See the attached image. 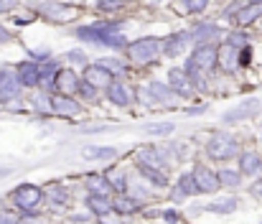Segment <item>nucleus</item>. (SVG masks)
I'll use <instances>...</instances> for the list:
<instances>
[{"label": "nucleus", "instance_id": "nucleus-19", "mask_svg": "<svg viewBox=\"0 0 262 224\" xmlns=\"http://www.w3.org/2000/svg\"><path fill=\"white\" fill-rule=\"evenodd\" d=\"M79 87H82V82H79V76L74 74L72 69H59V74H56V89H59V94H74V92H79Z\"/></svg>", "mask_w": 262, "mask_h": 224}, {"label": "nucleus", "instance_id": "nucleus-37", "mask_svg": "<svg viewBox=\"0 0 262 224\" xmlns=\"http://www.w3.org/2000/svg\"><path fill=\"white\" fill-rule=\"evenodd\" d=\"M135 102L153 105V102H158V99H156V94L150 92V87H138V89H135Z\"/></svg>", "mask_w": 262, "mask_h": 224}, {"label": "nucleus", "instance_id": "nucleus-23", "mask_svg": "<svg viewBox=\"0 0 262 224\" xmlns=\"http://www.w3.org/2000/svg\"><path fill=\"white\" fill-rule=\"evenodd\" d=\"M196 194H199V186H196L193 173H181V178L173 189V196L176 199H188V196H196Z\"/></svg>", "mask_w": 262, "mask_h": 224}, {"label": "nucleus", "instance_id": "nucleus-15", "mask_svg": "<svg viewBox=\"0 0 262 224\" xmlns=\"http://www.w3.org/2000/svg\"><path fill=\"white\" fill-rule=\"evenodd\" d=\"M41 13H43L49 21H56V23H64V21H69V18L77 15L74 8H69V5H64V3H56V0L43 3V5H41Z\"/></svg>", "mask_w": 262, "mask_h": 224}, {"label": "nucleus", "instance_id": "nucleus-10", "mask_svg": "<svg viewBox=\"0 0 262 224\" xmlns=\"http://www.w3.org/2000/svg\"><path fill=\"white\" fill-rule=\"evenodd\" d=\"M260 112V99H245V102H239L237 107H232V110H227L224 112V123H242V120H247V117H255Z\"/></svg>", "mask_w": 262, "mask_h": 224}, {"label": "nucleus", "instance_id": "nucleus-24", "mask_svg": "<svg viewBox=\"0 0 262 224\" xmlns=\"http://www.w3.org/2000/svg\"><path fill=\"white\" fill-rule=\"evenodd\" d=\"M43 194H46V201L51 207H67L69 204V189L64 184H51V186L43 189Z\"/></svg>", "mask_w": 262, "mask_h": 224}, {"label": "nucleus", "instance_id": "nucleus-25", "mask_svg": "<svg viewBox=\"0 0 262 224\" xmlns=\"http://www.w3.org/2000/svg\"><path fill=\"white\" fill-rule=\"evenodd\" d=\"M87 189H89V194H102V196H110V194H112L110 176H107V173H89V176H87Z\"/></svg>", "mask_w": 262, "mask_h": 224}, {"label": "nucleus", "instance_id": "nucleus-8", "mask_svg": "<svg viewBox=\"0 0 262 224\" xmlns=\"http://www.w3.org/2000/svg\"><path fill=\"white\" fill-rule=\"evenodd\" d=\"M239 51L242 49H237V46H232V44H222L219 46V56H216V67L222 69V72H227V74H234L239 67H242V62H239Z\"/></svg>", "mask_w": 262, "mask_h": 224}, {"label": "nucleus", "instance_id": "nucleus-49", "mask_svg": "<svg viewBox=\"0 0 262 224\" xmlns=\"http://www.w3.org/2000/svg\"><path fill=\"white\" fill-rule=\"evenodd\" d=\"M247 3H262V0H247Z\"/></svg>", "mask_w": 262, "mask_h": 224}, {"label": "nucleus", "instance_id": "nucleus-38", "mask_svg": "<svg viewBox=\"0 0 262 224\" xmlns=\"http://www.w3.org/2000/svg\"><path fill=\"white\" fill-rule=\"evenodd\" d=\"M209 3L211 0H183V10L186 13H201V10L209 8Z\"/></svg>", "mask_w": 262, "mask_h": 224}, {"label": "nucleus", "instance_id": "nucleus-17", "mask_svg": "<svg viewBox=\"0 0 262 224\" xmlns=\"http://www.w3.org/2000/svg\"><path fill=\"white\" fill-rule=\"evenodd\" d=\"M219 36H222L219 26H216V23H206V21L196 23L193 31H191V38H193L196 44H214Z\"/></svg>", "mask_w": 262, "mask_h": 224}, {"label": "nucleus", "instance_id": "nucleus-22", "mask_svg": "<svg viewBox=\"0 0 262 224\" xmlns=\"http://www.w3.org/2000/svg\"><path fill=\"white\" fill-rule=\"evenodd\" d=\"M54 112L56 115H64V117H74L82 112V105L77 99H72L69 94H56L54 97Z\"/></svg>", "mask_w": 262, "mask_h": 224}, {"label": "nucleus", "instance_id": "nucleus-6", "mask_svg": "<svg viewBox=\"0 0 262 224\" xmlns=\"http://www.w3.org/2000/svg\"><path fill=\"white\" fill-rule=\"evenodd\" d=\"M168 160H171V153L166 148H158V146H140L135 150V163L138 166H150V168H168Z\"/></svg>", "mask_w": 262, "mask_h": 224}, {"label": "nucleus", "instance_id": "nucleus-44", "mask_svg": "<svg viewBox=\"0 0 262 224\" xmlns=\"http://www.w3.org/2000/svg\"><path fill=\"white\" fill-rule=\"evenodd\" d=\"M239 62H242V67H247V64L252 62V49H250V46H245V49L239 51Z\"/></svg>", "mask_w": 262, "mask_h": 224}, {"label": "nucleus", "instance_id": "nucleus-26", "mask_svg": "<svg viewBox=\"0 0 262 224\" xmlns=\"http://www.w3.org/2000/svg\"><path fill=\"white\" fill-rule=\"evenodd\" d=\"M138 171H140V176H143L148 184H153L156 189H166V186H168V176H166V171H163V168L138 166Z\"/></svg>", "mask_w": 262, "mask_h": 224}, {"label": "nucleus", "instance_id": "nucleus-2", "mask_svg": "<svg viewBox=\"0 0 262 224\" xmlns=\"http://www.w3.org/2000/svg\"><path fill=\"white\" fill-rule=\"evenodd\" d=\"M127 59L138 67H145V64H156L158 56L163 54V41L161 38H153V36H145V38H138L133 44H127Z\"/></svg>", "mask_w": 262, "mask_h": 224}, {"label": "nucleus", "instance_id": "nucleus-32", "mask_svg": "<svg viewBox=\"0 0 262 224\" xmlns=\"http://www.w3.org/2000/svg\"><path fill=\"white\" fill-rule=\"evenodd\" d=\"M33 107H36L41 115H49V112H54V97H49L46 92H41V94L33 97Z\"/></svg>", "mask_w": 262, "mask_h": 224}, {"label": "nucleus", "instance_id": "nucleus-43", "mask_svg": "<svg viewBox=\"0 0 262 224\" xmlns=\"http://www.w3.org/2000/svg\"><path fill=\"white\" fill-rule=\"evenodd\" d=\"M161 217H163L168 224H181V214H178L176 209H166V212H161Z\"/></svg>", "mask_w": 262, "mask_h": 224}, {"label": "nucleus", "instance_id": "nucleus-40", "mask_svg": "<svg viewBox=\"0 0 262 224\" xmlns=\"http://www.w3.org/2000/svg\"><path fill=\"white\" fill-rule=\"evenodd\" d=\"M67 62H74V64H84L87 67V54L74 49V51H67Z\"/></svg>", "mask_w": 262, "mask_h": 224}, {"label": "nucleus", "instance_id": "nucleus-7", "mask_svg": "<svg viewBox=\"0 0 262 224\" xmlns=\"http://www.w3.org/2000/svg\"><path fill=\"white\" fill-rule=\"evenodd\" d=\"M191 173H193V178H196L199 194H216V191L222 189V184H219V173H216V171H211L209 166L196 163V168H193Z\"/></svg>", "mask_w": 262, "mask_h": 224}, {"label": "nucleus", "instance_id": "nucleus-42", "mask_svg": "<svg viewBox=\"0 0 262 224\" xmlns=\"http://www.w3.org/2000/svg\"><path fill=\"white\" fill-rule=\"evenodd\" d=\"M0 224H20V217H18L15 212L0 209Z\"/></svg>", "mask_w": 262, "mask_h": 224}, {"label": "nucleus", "instance_id": "nucleus-36", "mask_svg": "<svg viewBox=\"0 0 262 224\" xmlns=\"http://www.w3.org/2000/svg\"><path fill=\"white\" fill-rule=\"evenodd\" d=\"M227 44H232V46H237V49H245V46H250V36H247L245 31H234V33L227 36Z\"/></svg>", "mask_w": 262, "mask_h": 224}, {"label": "nucleus", "instance_id": "nucleus-16", "mask_svg": "<svg viewBox=\"0 0 262 224\" xmlns=\"http://www.w3.org/2000/svg\"><path fill=\"white\" fill-rule=\"evenodd\" d=\"M191 41H193V38H191V33H186V31L171 33L168 38H163V54L173 59V56H178V54L186 51V46H188Z\"/></svg>", "mask_w": 262, "mask_h": 224}, {"label": "nucleus", "instance_id": "nucleus-11", "mask_svg": "<svg viewBox=\"0 0 262 224\" xmlns=\"http://www.w3.org/2000/svg\"><path fill=\"white\" fill-rule=\"evenodd\" d=\"M84 82H89V84H94L97 89H107L112 82H115V74L104 67V64H89V67H84Z\"/></svg>", "mask_w": 262, "mask_h": 224}, {"label": "nucleus", "instance_id": "nucleus-28", "mask_svg": "<svg viewBox=\"0 0 262 224\" xmlns=\"http://www.w3.org/2000/svg\"><path fill=\"white\" fill-rule=\"evenodd\" d=\"M219 184L227 189H239L242 186V171L239 168H219Z\"/></svg>", "mask_w": 262, "mask_h": 224}, {"label": "nucleus", "instance_id": "nucleus-35", "mask_svg": "<svg viewBox=\"0 0 262 224\" xmlns=\"http://www.w3.org/2000/svg\"><path fill=\"white\" fill-rule=\"evenodd\" d=\"M173 128H176L173 123H156V125H148L145 133H148V135H171Z\"/></svg>", "mask_w": 262, "mask_h": 224}, {"label": "nucleus", "instance_id": "nucleus-47", "mask_svg": "<svg viewBox=\"0 0 262 224\" xmlns=\"http://www.w3.org/2000/svg\"><path fill=\"white\" fill-rule=\"evenodd\" d=\"M252 194H255V196H262V181H255V184H252Z\"/></svg>", "mask_w": 262, "mask_h": 224}, {"label": "nucleus", "instance_id": "nucleus-27", "mask_svg": "<svg viewBox=\"0 0 262 224\" xmlns=\"http://www.w3.org/2000/svg\"><path fill=\"white\" fill-rule=\"evenodd\" d=\"M112 201H115V212L122 214V217L140 212V199H135V196H130V194H120V196H115Z\"/></svg>", "mask_w": 262, "mask_h": 224}, {"label": "nucleus", "instance_id": "nucleus-12", "mask_svg": "<svg viewBox=\"0 0 262 224\" xmlns=\"http://www.w3.org/2000/svg\"><path fill=\"white\" fill-rule=\"evenodd\" d=\"M168 84H171V89H173L178 97H191L196 92L193 79H191V74L186 69H171L168 72Z\"/></svg>", "mask_w": 262, "mask_h": 224}, {"label": "nucleus", "instance_id": "nucleus-21", "mask_svg": "<svg viewBox=\"0 0 262 224\" xmlns=\"http://www.w3.org/2000/svg\"><path fill=\"white\" fill-rule=\"evenodd\" d=\"M262 18V3H245L242 8H237V13H234V21H237V26H250V23H255V21H260Z\"/></svg>", "mask_w": 262, "mask_h": 224}, {"label": "nucleus", "instance_id": "nucleus-45", "mask_svg": "<svg viewBox=\"0 0 262 224\" xmlns=\"http://www.w3.org/2000/svg\"><path fill=\"white\" fill-rule=\"evenodd\" d=\"M18 5V0H0V13H10Z\"/></svg>", "mask_w": 262, "mask_h": 224}, {"label": "nucleus", "instance_id": "nucleus-14", "mask_svg": "<svg viewBox=\"0 0 262 224\" xmlns=\"http://www.w3.org/2000/svg\"><path fill=\"white\" fill-rule=\"evenodd\" d=\"M15 74H18L20 87H26V89L41 84V67H38L36 62H20L18 69H15Z\"/></svg>", "mask_w": 262, "mask_h": 224}, {"label": "nucleus", "instance_id": "nucleus-41", "mask_svg": "<svg viewBox=\"0 0 262 224\" xmlns=\"http://www.w3.org/2000/svg\"><path fill=\"white\" fill-rule=\"evenodd\" d=\"M79 94H82L84 99H89V102H92V99L97 97V87H94V84H89V82H82V87H79Z\"/></svg>", "mask_w": 262, "mask_h": 224}, {"label": "nucleus", "instance_id": "nucleus-20", "mask_svg": "<svg viewBox=\"0 0 262 224\" xmlns=\"http://www.w3.org/2000/svg\"><path fill=\"white\" fill-rule=\"evenodd\" d=\"M239 171L242 176H257L262 171V158L257 150H242L239 153Z\"/></svg>", "mask_w": 262, "mask_h": 224}, {"label": "nucleus", "instance_id": "nucleus-13", "mask_svg": "<svg viewBox=\"0 0 262 224\" xmlns=\"http://www.w3.org/2000/svg\"><path fill=\"white\" fill-rule=\"evenodd\" d=\"M20 89H23V87H20V82H18V74H10V72L0 69V102H3V105L18 99Z\"/></svg>", "mask_w": 262, "mask_h": 224}, {"label": "nucleus", "instance_id": "nucleus-34", "mask_svg": "<svg viewBox=\"0 0 262 224\" xmlns=\"http://www.w3.org/2000/svg\"><path fill=\"white\" fill-rule=\"evenodd\" d=\"M107 176H110L112 191H117V194H127V176H125V173H107Z\"/></svg>", "mask_w": 262, "mask_h": 224}, {"label": "nucleus", "instance_id": "nucleus-9", "mask_svg": "<svg viewBox=\"0 0 262 224\" xmlns=\"http://www.w3.org/2000/svg\"><path fill=\"white\" fill-rule=\"evenodd\" d=\"M107 99L117 107H127V105L135 102V89L127 82H112L107 87Z\"/></svg>", "mask_w": 262, "mask_h": 224}, {"label": "nucleus", "instance_id": "nucleus-5", "mask_svg": "<svg viewBox=\"0 0 262 224\" xmlns=\"http://www.w3.org/2000/svg\"><path fill=\"white\" fill-rule=\"evenodd\" d=\"M216 56H219V46L214 44H199L193 49V54L188 56L186 62V72L193 76V74H209L211 69H216Z\"/></svg>", "mask_w": 262, "mask_h": 224}, {"label": "nucleus", "instance_id": "nucleus-33", "mask_svg": "<svg viewBox=\"0 0 262 224\" xmlns=\"http://www.w3.org/2000/svg\"><path fill=\"white\" fill-rule=\"evenodd\" d=\"M99 64H104L115 76H122L125 72H127V64L120 62V59H115V56H110V59H99Z\"/></svg>", "mask_w": 262, "mask_h": 224}, {"label": "nucleus", "instance_id": "nucleus-48", "mask_svg": "<svg viewBox=\"0 0 262 224\" xmlns=\"http://www.w3.org/2000/svg\"><path fill=\"white\" fill-rule=\"evenodd\" d=\"M20 224H38L36 214H26V219H20Z\"/></svg>", "mask_w": 262, "mask_h": 224}, {"label": "nucleus", "instance_id": "nucleus-46", "mask_svg": "<svg viewBox=\"0 0 262 224\" xmlns=\"http://www.w3.org/2000/svg\"><path fill=\"white\" fill-rule=\"evenodd\" d=\"M13 36H10V31H5V26H0V44H8Z\"/></svg>", "mask_w": 262, "mask_h": 224}, {"label": "nucleus", "instance_id": "nucleus-30", "mask_svg": "<svg viewBox=\"0 0 262 224\" xmlns=\"http://www.w3.org/2000/svg\"><path fill=\"white\" fill-rule=\"evenodd\" d=\"M82 155L89 158V160H112V158H117V150L115 148H97V146H87V148H82Z\"/></svg>", "mask_w": 262, "mask_h": 224}, {"label": "nucleus", "instance_id": "nucleus-29", "mask_svg": "<svg viewBox=\"0 0 262 224\" xmlns=\"http://www.w3.org/2000/svg\"><path fill=\"white\" fill-rule=\"evenodd\" d=\"M237 199L234 196H227V199H216L214 204H206L204 207V212H211V214H232L234 209H237Z\"/></svg>", "mask_w": 262, "mask_h": 224}, {"label": "nucleus", "instance_id": "nucleus-50", "mask_svg": "<svg viewBox=\"0 0 262 224\" xmlns=\"http://www.w3.org/2000/svg\"><path fill=\"white\" fill-rule=\"evenodd\" d=\"M260 140H262V130H260Z\"/></svg>", "mask_w": 262, "mask_h": 224}, {"label": "nucleus", "instance_id": "nucleus-3", "mask_svg": "<svg viewBox=\"0 0 262 224\" xmlns=\"http://www.w3.org/2000/svg\"><path fill=\"white\" fill-rule=\"evenodd\" d=\"M239 140L224 130H216L209 135L206 140V155L211 160H232V158H239Z\"/></svg>", "mask_w": 262, "mask_h": 224}, {"label": "nucleus", "instance_id": "nucleus-39", "mask_svg": "<svg viewBox=\"0 0 262 224\" xmlns=\"http://www.w3.org/2000/svg\"><path fill=\"white\" fill-rule=\"evenodd\" d=\"M127 5V0H99V8L107 10V13H117Z\"/></svg>", "mask_w": 262, "mask_h": 224}, {"label": "nucleus", "instance_id": "nucleus-1", "mask_svg": "<svg viewBox=\"0 0 262 224\" xmlns=\"http://www.w3.org/2000/svg\"><path fill=\"white\" fill-rule=\"evenodd\" d=\"M79 38H84L94 46H107V49H127V41L122 33H117V23H97L89 28L77 31Z\"/></svg>", "mask_w": 262, "mask_h": 224}, {"label": "nucleus", "instance_id": "nucleus-18", "mask_svg": "<svg viewBox=\"0 0 262 224\" xmlns=\"http://www.w3.org/2000/svg\"><path fill=\"white\" fill-rule=\"evenodd\" d=\"M84 207L94 217H107L110 212H115V201L110 196H102V194H89L84 199Z\"/></svg>", "mask_w": 262, "mask_h": 224}, {"label": "nucleus", "instance_id": "nucleus-31", "mask_svg": "<svg viewBox=\"0 0 262 224\" xmlns=\"http://www.w3.org/2000/svg\"><path fill=\"white\" fill-rule=\"evenodd\" d=\"M148 87H150V92L156 94V99H158V102H168V99H171V97L176 94L173 89H171V84H168V82H158V79H153Z\"/></svg>", "mask_w": 262, "mask_h": 224}, {"label": "nucleus", "instance_id": "nucleus-4", "mask_svg": "<svg viewBox=\"0 0 262 224\" xmlns=\"http://www.w3.org/2000/svg\"><path fill=\"white\" fill-rule=\"evenodd\" d=\"M43 199H46V194H43V189L36 186V184H20V186L13 189V194H10L13 207H15L18 212H23V214H36L38 207L43 204Z\"/></svg>", "mask_w": 262, "mask_h": 224}]
</instances>
